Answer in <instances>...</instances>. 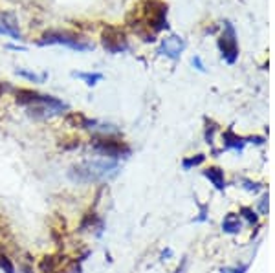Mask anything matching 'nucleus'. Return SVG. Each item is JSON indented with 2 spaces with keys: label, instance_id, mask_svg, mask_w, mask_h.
Masks as SVG:
<instances>
[{
  "label": "nucleus",
  "instance_id": "obj_1",
  "mask_svg": "<svg viewBox=\"0 0 275 273\" xmlns=\"http://www.w3.org/2000/svg\"><path fill=\"white\" fill-rule=\"evenodd\" d=\"M119 163L116 160H86L70 167L68 178L77 184H101L117 175Z\"/></svg>",
  "mask_w": 275,
  "mask_h": 273
},
{
  "label": "nucleus",
  "instance_id": "obj_2",
  "mask_svg": "<svg viewBox=\"0 0 275 273\" xmlns=\"http://www.w3.org/2000/svg\"><path fill=\"white\" fill-rule=\"evenodd\" d=\"M37 44L39 46L59 44V46H66L70 49H76V52H90V49H94L92 42L73 35L70 32H46L41 37V40H37Z\"/></svg>",
  "mask_w": 275,
  "mask_h": 273
},
{
  "label": "nucleus",
  "instance_id": "obj_3",
  "mask_svg": "<svg viewBox=\"0 0 275 273\" xmlns=\"http://www.w3.org/2000/svg\"><path fill=\"white\" fill-rule=\"evenodd\" d=\"M92 148L101 156L109 158V160H121V158L131 156V147L121 141V139L112 138V136H95L92 139Z\"/></svg>",
  "mask_w": 275,
  "mask_h": 273
},
{
  "label": "nucleus",
  "instance_id": "obj_4",
  "mask_svg": "<svg viewBox=\"0 0 275 273\" xmlns=\"http://www.w3.org/2000/svg\"><path fill=\"white\" fill-rule=\"evenodd\" d=\"M64 110H68L64 101L54 97V95H41L39 103H35L33 107H28V116L33 117V119H48V117L63 114Z\"/></svg>",
  "mask_w": 275,
  "mask_h": 273
},
{
  "label": "nucleus",
  "instance_id": "obj_5",
  "mask_svg": "<svg viewBox=\"0 0 275 273\" xmlns=\"http://www.w3.org/2000/svg\"><path fill=\"white\" fill-rule=\"evenodd\" d=\"M101 46L109 54H123L129 49V40L121 28L117 26H105L101 32Z\"/></svg>",
  "mask_w": 275,
  "mask_h": 273
},
{
  "label": "nucleus",
  "instance_id": "obj_6",
  "mask_svg": "<svg viewBox=\"0 0 275 273\" xmlns=\"http://www.w3.org/2000/svg\"><path fill=\"white\" fill-rule=\"evenodd\" d=\"M218 48L222 52V59L228 64H233L239 59V48H237V35H235V28L230 20L224 22V35L218 39Z\"/></svg>",
  "mask_w": 275,
  "mask_h": 273
},
{
  "label": "nucleus",
  "instance_id": "obj_7",
  "mask_svg": "<svg viewBox=\"0 0 275 273\" xmlns=\"http://www.w3.org/2000/svg\"><path fill=\"white\" fill-rule=\"evenodd\" d=\"M184 49H185V40L178 35H171L162 40V46H160L158 54L165 55V57L169 59H178Z\"/></svg>",
  "mask_w": 275,
  "mask_h": 273
},
{
  "label": "nucleus",
  "instance_id": "obj_8",
  "mask_svg": "<svg viewBox=\"0 0 275 273\" xmlns=\"http://www.w3.org/2000/svg\"><path fill=\"white\" fill-rule=\"evenodd\" d=\"M0 35L11 37L13 40H22V33L18 30V24L13 15L0 13Z\"/></svg>",
  "mask_w": 275,
  "mask_h": 273
},
{
  "label": "nucleus",
  "instance_id": "obj_9",
  "mask_svg": "<svg viewBox=\"0 0 275 273\" xmlns=\"http://www.w3.org/2000/svg\"><path fill=\"white\" fill-rule=\"evenodd\" d=\"M66 123L70 127H77V129H92L95 125V121H90L81 112H70L66 116Z\"/></svg>",
  "mask_w": 275,
  "mask_h": 273
},
{
  "label": "nucleus",
  "instance_id": "obj_10",
  "mask_svg": "<svg viewBox=\"0 0 275 273\" xmlns=\"http://www.w3.org/2000/svg\"><path fill=\"white\" fill-rule=\"evenodd\" d=\"M204 176L211 182L215 187L218 189V191H222V189L226 187V180H224V170H220L218 167H209V169L204 170Z\"/></svg>",
  "mask_w": 275,
  "mask_h": 273
},
{
  "label": "nucleus",
  "instance_id": "obj_11",
  "mask_svg": "<svg viewBox=\"0 0 275 273\" xmlns=\"http://www.w3.org/2000/svg\"><path fill=\"white\" fill-rule=\"evenodd\" d=\"M72 77L81 79L86 86H95L97 83L103 81V73L99 72H72Z\"/></svg>",
  "mask_w": 275,
  "mask_h": 273
},
{
  "label": "nucleus",
  "instance_id": "obj_12",
  "mask_svg": "<svg viewBox=\"0 0 275 273\" xmlns=\"http://www.w3.org/2000/svg\"><path fill=\"white\" fill-rule=\"evenodd\" d=\"M244 141L242 138H239L237 134H233V130H228L224 134V147L226 148H231V151H242L244 147Z\"/></svg>",
  "mask_w": 275,
  "mask_h": 273
},
{
  "label": "nucleus",
  "instance_id": "obj_13",
  "mask_svg": "<svg viewBox=\"0 0 275 273\" xmlns=\"http://www.w3.org/2000/svg\"><path fill=\"white\" fill-rule=\"evenodd\" d=\"M222 229H224L226 233H237V231L240 229L239 216L233 215V213H230V215L224 218V222H222Z\"/></svg>",
  "mask_w": 275,
  "mask_h": 273
},
{
  "label": "nucleus",
  "instance_id": "obj_14",
  "mask_svg": "<svg viewBox=\"0 0 275 273\" xmlns=\"http://www.w3.org/2000/svg\"><path fill=\"white\" fill-rule=\"evenodd\" d=\"M17 76H20V77H24V79H28V81H33V83H44L46 81V73H35V72H30V70H24V68H17Z\"/></svg>",
  "mask_w": 275,
  "mask_h": 273
},
{
  "label": "nucleus",
  "instance_id": "obj_15",
  "mask_svg": "<svg viewBox=\"0 0 275 273\" xmlns=\"http://www.w3.org/2000/svg\"><path fill=\"white\" fill-rule=\"evenodd\" d=\"M57 264H59V259H55V257H44V259L41 260V264H39V269H41L42 273H54Z\"/></svg>",
  "mask_w": 275,
  "mask_h": 273
},
{
  "label": "nucleus",
  "instance_id": "obj_16",
  "mask_svg": "<svg viewBox=\"0 0 275 273\" xmlns=\"http://www.w3.org/2000/svg\"><path fill=\"white\" fill-rule=\"evenodd\" d=\"M204 160H206V156H204V154H196V156L185 158V160L182 161V167H184V170H191L193 167L202 165Z\"/></svg>",
  "mask_w": 275,
  "mask_h": 273
},
{
  "label": "nucleus",
  "instance_id": "obj_17",
  "mask_svg": "<svg viewBox=\"0 0 275 273\" xmlns=\"http://www.w3.org/2000/svg\"><path fill=\"white\" fill-rule=\"evenodd\" d=\"M0 268L4 269V273H17L11 259H9L8 255H4V253H0Z\"/></svg>",
  "mask_w": 275,
  "mask_h": 273
},
{
  "label": "nucleus",
  "instance_id": "obj_18",
  "mask_svg": "<svg viewBox=\"0 0 275 273\" xmlns=\"http://www.w3.org/2000/svg\"><path fill=\"white\" fill-rule=\"evenodd\" d=\"M242 215L248 218L249 224H255V222H257V216H255V213H253L252 209H248V207H244V209H242Z\"/></svg>",
  "mask_w": 275,
  "mask_h": 273
},
{
  "label": "nucleus",
  "instance_id": "obj_19",
  "mask_svg": "<svg viewBox=\"0 0 275 273\" xmlns=\"http://www.w3.org/2000/svg\"><path fill=\"white\" fill-rule=\"evenodd\" d=\"M193 66L196 68V70H200V72H206V66H204L202 59H200L198 55H194L193 57Z\"/></svg>",
  "mask_w": 275,
  "mask_h": 273
},
{
  "label": "nucleus",
  "instance_id": "obj_20",
  "mask_svg": "<svg viewBox=\"0 0 275 273\" xmlns=\"http://www.w3.org/2000/svg\"><path fill=\"white\" fill-rule=\"evenodd\" d=\"M215 123H211V129L208 127V130H206V139H208V143H213V134H215Z\"/></svg>",
  "mask_w": 275,
  "mask_h": 273
},
{
  "label": "nucleus",
  "instance_id": "obj_21",
  "mask_svg": "<svg viewBox=\"0 0 275 273\" xmlns=\"http://www.w3.org/2000/svg\"><path fill=\"white\" fill-rule=\"evenodd\" d=\"M244 187L248 189V191H253V193H257L259 191V187L255 184H252V182H246V185H244Z\"/></svg>",
  "mask_w": 275,
  "mask_h": 273
},
{
  "label": "nucleus",
  "instance_id": "obj_22",
  "mask_svg": "<svg viewBox=\"0 0 275 273\" xmlns=\"http://www.w3.org/2000/svg\"><path fill=\"white\" fill-rule=\"evenodd\" d=\"M77 271H79V268H77V266L73 264V266H70V268H68L64 273H77ZM61 273H63V271H61Z\"/></svg>",
  "mask_w": 275,
  "mask_h": 273
},
{
  "label": "nucleus",
  "instance_id": "obj_23",
  "mask_svg": "<svg viewBox=\"0 0 275 273\" xmlns=\"http://www.w3.org/2000/svg\"><path fill=\"white\" fill-rule=\"evenodd\" d=\"M0 95H2V85H0Z\"/></svg>",
  "mask_w": 275,
  "mask_h": 273
}]
</instances>
